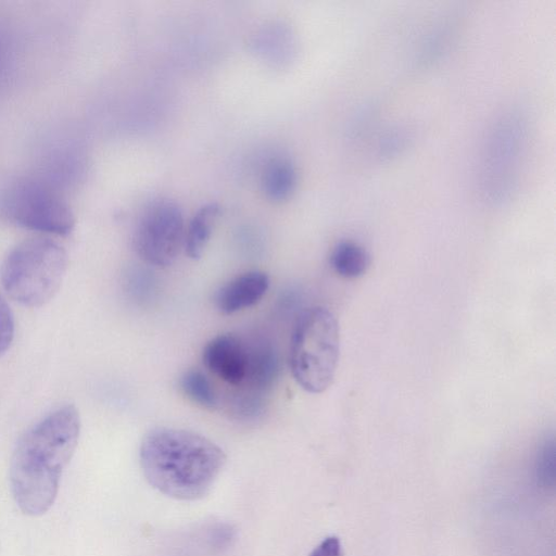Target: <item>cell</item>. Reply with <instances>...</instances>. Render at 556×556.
I'll return each mask as SVG.
<instances>
[{"label":"cell","mask_w":556,"mask_h":556,"mask_svg":"<svg viewBox=\"0 0 556 556\" xmlns=\"http://www.w3.org/2000/svg\"><path fill=\"white\" fill-rule=\"evenodd\" d=\"M185 220L179 205L169 199L152 201L140 215L132 236L138 256L149 265L167 267L184 247Z\"/></svg>","instance_id":"6"},{"label":"cell","mask_w":556,"mask_h":556,"mask_svg":"<svg viewBox=\"0 0 556 556\" xmlns=\"http://www.w3.org/2000/svg\"><path fill=\"white\" fill-rule=\"evenodd\" d=\"M308 556H342L340 539L336 535L327 536Z\"/></svg>","instance_id":"16"},{"label":"cell","mask_w":556,"mask_h":556,"mask_svg":"<svg viewBox=\"0 0 556 556\" xmlns=\"http://www.w3.org/2000/svg\"><path fill=\"white\" fill-rule=\"evenodd\" d=\"M14 318L10 306L0 294V355L10 348L14 338Z\"/></svg>","instance_id":"15"},{"label":"cell","mask_w":556,"mask_h":556,"mask_svg":"<svg viewBox=\"0 0 556 556\" xmlns=\"http://www.w3.org/2000/svg\"><path fill=\"white\" fill-rule=\"evenodd\" d=\"M182 392L198 405L214 409L218 405L217 394L204 372L199 369H189L179 380Z\"/></svg>","instance_id":"13"},{"label":"cell","mask_w":556,"mask_h":556,"mask_svg":"<svg viewBox=\"0 0 556 556\" xmlns=\"http://www.w3.org/2000/svg\"><path fill=\"white\" fill-rule=\"evenodd\" d=\"M202 361L224 382L241 387L248 371V345L235 334H219L206 343Z\"/></svg>","instance_id":"7"},{"label":"cell","mask_w":556,"mask_h":556,"mask_svg":"<svg viewBox=\"0 0 556 556\" xmlns=\"http://www.w3.org/2000/svg\"><path fill=\"white\" fill-rule=\"evenodd\" d=\"M66 269L67 254L63 247L49 238H29L9 251L0 278L13 300L39 307L59 291Z\"/></svg>","instance_id":"3"},{"label":"cell","mask_w":556,"mask_h":556,"mask_svg":"<svg viewBox=\"0 0 556 556\" xmlns=\"http://www.w3.org/2000/svg\"><path fill=\"white\" fill-rule=\"evenodd\" d=\"M296 186V170L286 157H275L264 167L261 187L265 197L274 202H282L291 197Z\"/></svg>","instance_id":"10"},{"label":"cell","mask_w":556,"mask_h":556,"mask_svg":"<svg viewBox=\"0 0 556 556\" xmlns=\"http://www.w3.org/2000/svg\"><path fill=\"white\" fill-rule=\"evenodd\" d=\"M556 450L553 437L544 439L538 447L534 470L538 483L545 489L554 488L556 475Z\"/></svg>","instance_id":"14"},{"label":"cell","mask_w":556,"mask_h":556,"mask_svg":"<svg viewBox=\"0 0 556 556\" xmlns=\"http://www.w3.org/2000/svg\"><path fill=\"white\" fill-rule=\"evenodd\" d=\"M367 251L358 243L343 240L336 244L330 254V265L341 277L354 279L363 276L369 266Z\"/></svg>","instance_id":"12"},{"label":"cell","mask_w":556,"mask_h":556,"mask_svg":"<svg viewBox=\"0 0 556 556\" xmlns=\"http://www.w3.org/2000/svg\"><path fill=\"white\" fill-rule=\"evenodd\" d=\"M219 214L220 206L211 202L201 206L190 219L184 237V249L190 258L202 256Z\"/></svg>","instance_id":"11"},{"label":"cell","mask_w":556,"mask_h":556,"mask_svg":"<svg viewBox=\"0 0 556 556\" xmlns=\"http://www.w3.org/2000/svg\"><path fill=\"white\" fill-rule=\"evenodd\" d=\"M340 331L328 308L314 306L298 318L290 341V369L306 392L321 393L334 378L339 361Z\"/></svg>","instance_id":"4"},{"label":"cell","mask_w":556,"mask_h":556,"mask_svg":"<svg viewBox=\"0 0 556 556\" xmlns=\"http://www.w3.org/2000/svg\"><path fill=\"white\" fill-rule=\"evenodd\" d=\"M278 375V357L270 344L265 342L248 346V371L244 382L245 393L261 396Z\"/></svg>","instance_id":"9"},{"label":"cell","mask_w":556,"mask_h":556,"mask_svg":"<svg viewBox=\"0 0 556 556\" xmlns=\"http://www.w3.org/2000/svg\"><path fill=\"white\" fill-rule=\"evenodd\" d=\"M79 433L77 408L65 405L21 437L11 458L10 483L13 497L24 514L39 516L52 506Z\"/></svg>","instance_id":"1"},{"label":"cell","mask_w":556,"mask_h":556,"mask_svg":"<svg viewBox=\"0 0 556 556\" xmlns=\"http://www.w3.org/2000/svg\"><path fill=\"white\" fill-rule=\"evenodd\" d=\"M0 211L11 223L38 232L66 236L75 226L70 205L47 185L30 178L4 188Z\"/></svg>","instance_id":"5"},{"label":"cell","mask_w":556,"mask_h":556,"mask_svg":"<svg viewBox=\"0 0 556 556\" xmlns=\"http://www.w3.org/2000/svg\"><path fill=\"white\" fill-rule=\"evenodd\" d=\"M147 481L161 493L182 501L203 497L226 463V454L197 432L160 427L149 431L139 450Z\"/></svg>","instance_id":"2"},{"label":"cell","mask_w":556,"mask_h":556,"mask_svg":"<svg viewBox=\"0 0 556 556\" xmlns=\"http://www.w3.org/2000/svg\"><path fill=\"white\" fill-rule=\"evenodd\" d=\"M269 288V277L261 270L241 274L215 293L214 303L217 309L226 315L233 314L255 305Z\"/></svg>","instance_id":"8"}]
</instances>
